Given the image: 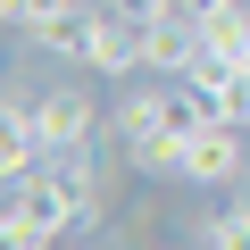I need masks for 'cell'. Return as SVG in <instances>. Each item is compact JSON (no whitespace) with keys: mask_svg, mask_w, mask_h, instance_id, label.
Returning <instances> with one entry per match:
<instances>
[{"mask_svg":"<svg viewBox=\"0 0 250 250\" xmlns=\"http://www.w3.org/2000/svg\"><path fill=\"white\" fill-rule=\"evenodd\" d=\"M100 108L83 100V92H34V134H42V150H83V142H100Z\"/></svg>","mask_w":250,"mask_h":250,"instance_id":"6da1fadb","label":"cell"},{"mask_svg":"<svg viewBox=\"0 0 250 250\" xmlns=\"http://www.w3.org/2000/svg\"><path fill=\"white\" fill-rule=\"evenodd\" d=\"M175 175H184V184H233V175H242V125H225V117L200 125V134L175 150Z\"/></svg>","mask_w":250,"mask_h":250,"instance_id":"7a4b0ae2","label":"cell"},{"mask_svg":"<svg viewBox=\"0 0 250 250\" xmlns=\"http://www.w3.org/2000/svg\"><path fill=\"white\" fill-rule=\"evenodd\" d=\"M83 67L92 75H134L142 67V25H125L117 9H100L92 34H83Z\"/></svg>","mask_w":250,"mask_h":250,"instance_id":"3957f363","label":"cell"},{"mask_svg":"<svg viewBox=\"0 0 250 250\" xmlns=\"http://www.w3.org/2000/svg\"><path fill=\"white\" fill-rule=\"evenodd\" d=\"M92 17H100V9H83V0H50V9L25 25V42H34V50H50V59H83Z\"/></svg>","mask_w":250,"mask_h":250,"instance_id":"277c9868","label":"cell"},{"mask_svg":"<svg viewBox=\"0 0 250 250\" xmlns=\"http://www.w3.org/2000/svg\"><path fill=\"white\" fill-rule=\"evenodd\" d=\"M50 184L75 200V217H83V225H92V217H100V200H108V175H100L92 142H83V150H50Z\"/></svg>","mask_w":250,"mask_h":250,"instance_id":"5b68a950","label":"cell"},{"mask_svg":"<svg viewBox=\"0 0 250 250\" xmlns=\"http://www.w3.org/2000/svg\"><path fill=\"white\" fill-rule=\"evenodd\" d=\"M192 59H200V25H192L184 9H175L167 25H150V34H142V67H150V75H184Z\"/></svg>","mask_w":250,"mask_h":250,"instance_id":"8992f818","label":"cell"},{"mask_svg":"<svg viewBox=\"0 0 250 250\" xmlns=\"http://www.w3.org/2000/svg\"><path fill=\"white\" fill-rule=\"evenodd\" d=\"M200 42H217V50H233V59L250 67V0H233V9H217V17H200Z\"/></svg>","mask_w":250,"mask_h":250,"instance_id":"52a82bcc","label":"cell"},{"mask_svg":"<svg viewBox=\"0 0 250 250\" xmlns=\"http://www.w3.org/2000/svg\"><path fill=\"white\" fill-rule=\"evenodd\" d=\"M208 250H250V208H225V217H208V233H200Z\"/></svg>","mask_w":250,"mask_h":250,"instance_id":"ba28073f","label":"cell"},{"mask_svg":"<svg viewBox=\"0 0 250 250\" xmlns=\"http://www.w3.org/2000/svg\"><path fill=\"white\" fill-rule=\"evenodd\" d=\"M100 9H117L125 25H142V34H150V25H167V17L184 9V0H100Z\"/></svg>","mask_w":250,"mask_h":250,"instance_id":"9c48e42d","label":"cell"},{"mask_svg":"<svg viewBox=\"0 0 250 250\" xmlns=\"http://www.w3.org/2000/svg\"><path fill=\"white\" fill-rule=\"evenodd\" d=\"M217 117H225V125H250V67H242L233 83H217Z\"/></svg>","mask_w":250,"mask_h":250,"instance_id":"30bf717a","label":"cell"},{"mask_svg":"<svg viewBox=\"0 0 250 250\" xmlns=\"http://www.w3.org/2000/svg\"><path fill=\"white\" fill-rule=\"evenodd\" d=\"M0 250H59L42 225H25V217H9V225H0Z\"/></svg>","mask_w":250,"mask_h":250,"instance_id":"8fae6325","label":"cell"},{"mask_svg":"<svg viewBox=\"0 0 250 250\" xmlns=\"http://www.w3.org/2000/svg\"><path fill=\"white\" fill-rule=\"evenodd\" d=\"M217 9H233V0H184V17L200 25V17H217Z\"/></svg>","mask_w":250,"mask_h":250,"instance_id":"7c38bea8","label":"cell"},{"mask_svg":"<svg viewBox=\"0 0 250 250\" xmlns=\"http://www.w3.org/2000/svg\"><path fill=\"white\" fill-rule=\"evenodd\" d=\"M59 250H67V242H59Z\"/></svg>","mask_w":250,"mask_h":250,"instance_id":"4fadbf2b","label":"cell"}]
</instances>
